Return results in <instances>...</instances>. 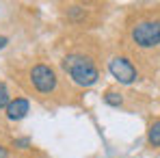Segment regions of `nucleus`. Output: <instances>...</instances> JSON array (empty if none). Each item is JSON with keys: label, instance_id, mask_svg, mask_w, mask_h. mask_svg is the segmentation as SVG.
Wrapping results in <instances>:
<instances>
[{"label": "nucleus", "instance_id": "nucleus-1", "mask_svg": "<svg viewBox=\"0 0 160 158\" xmlns=\"http://www.w3.org/2000/svg\"><path fill=\"white\" fill-rule=\"evenodd\" d=\"M61 65L69 74V78L80 87H93L100 78V72H98L95 63L84 54H67L61 61Z\"/></svg>", "mask_w": 160, "mask_h": 158}, {"label": "nucleus", "instance_id": "nucleus-2", "mask_svg": "<svg viewBox=\"0 0 160 158\" xmlns=\"http://www.w3.org/2000/svg\"><path fill=\"white\" fill-rule=\"evenodd\" d=\"M130 37L132 41L147 50V48H156L160 46V20H143V22H136L130 30Z\"/></svg>", "mask_w": 160, "mask_h": 158}, {"label": "nucleus", "instance_id": "nucleus-3", "mask_svg": "<svg viewBox=\"0 0 160 158\" xmlns=\"http://www.w3.org/2000/svg\"><path fill=\"white\" fill-rule=\"evenodd\" d=\"M30 82L39 93H52L56 89V72L46 63H37L30 69Z\"/></svg>", "mask_w": 160, "mask_h": 158}, {"label": "nucleus", "instance_id": "nucleus-4", "mask_svg": "<svg viewBox=\"0 0 160 158\" xmlns=\"http://www.w3.org/2000/svg\"><path fill=\"white\" fill-rule=\"evenodd\" d=\"M108 72L112 74V78L121 84H132L136 80V67L132 65L130 59L126 56H115L108 61Z\"/></svg>", "mask_w": 160, "mask_h": 158}, {"label": "nucleus", "instance_id": "nucleus-5", "mask_svg": "<svg viewBox=\"0 0 160 158\" xmlns=\"http://www.w3.org/2000/svg\"><path fill=\"white\" fill-rule=\"evenodd\" d=\"M28 108H30L28 100H24V98H15V100H11V104L7 106V117H9L11 121H20V119L26 117Z\"/></svg>", "mask_w": 160, "mask_h": 158}, {"label": "nucleus", "instance_id": "nucleus-6", "mask_svg": "<svg viewBox=\"0 0 160 158\" xmlns=\"http://www.w3.org/2000/svg\"><path fill=\"white\" fill-rule=\"evenodd\" d=\"M147 141H149V145H152V147H160V119H158V121H154V124L149 126Z\"/></svg>", "mask_w": 160, "mask_h": 158}, {"label": "nucleus", "instance_id": "nucleus-7", "mask_svg": "<svg viewBox=\"0 0 160 158\" xmlns=\"http://www.w3.org/2000/svg\"><path fill=\"white\" fill-rule=\"evenodd\" d=\"M104 102L110 106H121L123 104V98H121V93H117V91H108L106 95H104Z\"/></svg>", "mask_w": 160, "mask_h": 158}, {"label": "nucleus", "instance_id": "nucleus-8", "mask_svg": "<svg viewBox=\"0 0 160 158\" xmlns=\"http://www.w3.org/2000/svg\"><path fill=\"white\" fill-rule=\"evenodd\" d=\"M9 104H11V95H9L7 87H4V84H0V108H7Z\"/></svg>", "mask_w": 160, "mask_h": 158}, {"label": "nucleus", "instance_id": "nucleus-9", "mask_svg": "<svg viewBox=\"0 0 160 158\" xmlns=\"http://www.w3.org/2000/svg\"><path fill=\"white\" fill-rule=\"evenodd\" d=\"M28 143H30L28 139H18V141H15V145H20V147H26Z\"/></svg>", "mask_w": 160, "mask_h": 158}, {"label": "nucleus", "instance_id": "nucleus-10", "mask_svg": "<svg viewBox=\"0 0 160 158\" xmlns=\"http://www.w3.org/2000/svg\"><path fill=\"white\" fill-rule=\"evenodd\" d=\"M0 158H9V152H7V147H2V145H0Z\"/></svg>", "mask_w": 160, "mask_h": 158}, {"label": "nucleus", "instance_id": "nucleus-11", "mask_svg": "<svg viewBox=\"0 0 160 158\" xmlns=\"http://www.w3.org/2000/svg\"><path fill=\"white\" fill-rule=\"evenodd\" d=\"M7 41H9V39H7V37H0V50H2V48H4V46H7Z\"/></svg>", "mask_w": 160, "mask_h": 158}]
</instances>
